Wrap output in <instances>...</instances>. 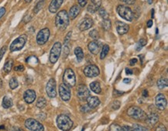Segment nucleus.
Returning <instances> with one entry per match:
<instances>
[{"label":"nucleus","mask_w":168,"mask_h":131,"mask_svg":"<svg viewBox=\"0 0 168 131\" xmlns=\"http://www.w3.org/2000/svg\"><path fill=\"white\" fill-rule=\"evenodd\" d=\"M69 21L70 19L68 17V13L65 9H62L58 12L55 17V25L60 30H64L69 25Z\"/></svg>","instance_id":"f257e3e1"},{"label":"nucleus","mask_w":168,"mask_h":131,"mask_svg":"<svg viewBox=\"0 0 168 131\" xmlns=\"http://www.w3.org/2000/svg\"><path fill=\"white\" fill-rule=\"evenodd\" d=\"M57 125L61 130L69 131L73 126V121L67 115L61 114L57 118Z\"/></svg>","instance_id":"f03ea898"},{"label":"nucleus","mask_w":168,"mask_h":131,"mask_svg":"<svg viewBox=\"0 0 168 131\" xmlns=\"http://www.w3.org/2000/svg\"><path fill=\"white\" fill-rule=\"evenodd\" d=\"M127 115L131 118L136 120H145L147 115L141 108L137 106H131L127 110Z\"/></svg>","instance_id":"7ed1b4c3"},{"label":"nucleus","mask_w":168,"mask_h":131,"mask_svg":"<svg viewBox=\"0 0 168 131\" xmlns=\"http://www.w3.org/2000/svg\"><path fill=\"white\" fill-rule=\"evenodd\" d=\"M118 14L123 19L127 20V21H132L134 18L133 12L132 11V9L128 7L127 6H124V5H120L116 9Z\"/></svg>","instance_id":"20e7f679"},{"label":"nucleus","mask_w":168,"mask_h":131,"mask_svg":"<svg viewBox=\"0 0 168 131\" xmlns=\"http://www.w3.org/2000/svg\"><path fill=\"white\" fill-rule=\"evenodd\" d=\"M63 83L70 88L75 86L76 77L75 74H74L72 69L67 68L65 70L63 75Z\"/></svg>","instance_id":"39448f33"},{"label":"nucleus","mask_w":168,"mask_h":131,"mask_svg":"<svg viewBox=\"0 0 168 131\" xmlns=\"http://www.w3.org/2000/svg\"><path fill=\"white\" fill-rule=\"evenodd\" d=\"M26 35L23 34L18 36L16 40H13V43L11 44L10 47H9V50H10L11 52H15V51H18L23 49V48L25 46L26 43Z\"/></svg>","instance_id":"423d86ee"},{"label":"nucleus","mask_w":168,"mask_h":131,"mask_svg":"<svg viewBox=\"0 0 168 131\" xmlns=\"http://www.w3.org/2000/svg\"><path fill=\"white\" fill-rule=\"evenodd\" d=\"M61 50L62 46L60 42H56L53 45L52 48L51 50V52H50V58H49V60H50L51 63L55 64L58 61L60 58V55H61Z\"/></svg>","instance_id":"0eeeda50"},{"label":"nucleus","mask_w":168,"mask_h":131,"mask_svg":"<svg viewBox=\"0 0 168 131\" xmlns=\"http://www.w3.org/2000/svg\"><path fill=\"white\" fill-rule=\"evenodd\" d=\"M25 126L30 131H44L43 124L34 119H27L25 121Z\"/></svg>","instance_id":"6e6552de"},{"label":"nucleus","mask_w":168,"mask_h":131,"mask_svg":"<svg viewBox=\"0 0 168 131\" xmlns=\"http://www.w3.org/2000/svg\"><path fill=\"white\" fill-rule=\"evenodd\" d=\"M51 32L48 28H43L38 32L36 35V43L38 45H44L48 41Z\"/></svg>","instance_id":"1a4fd4ad"},{"label":"nucleus","mask_w":168,"mask_h":131,"mask_svg":"<svg viewBox=\"0 0 168 131\" xmlns=\"http://www.w3.org/2000/svg\"><path fill=\"white\" fill-rule=\"evenodd\" d=\"M56 85V81L54 78H51L47 82L46 86V92L50 98H55L57 96Z\"/></svg>","instance_id":"9d476101"},{"label":"nucleus","mask_w":168,"mask_h":131,"mask_svg":"<svg viewBox=\"0 0 168 131\" xmlns=\"http://www.w3.org/2000/svg\"><path fill=\"white\" fill-rule=\"evenodd\" d=\"M59 95L63 101L70 100V97H71V92H70V87L67 86L64 84H61L59 86Z\"/></svg>","instance_id":"9b49d317"},{"label":"nucleus","mask_w":168,"mask_h":131,"mask_svg":"<svg viewBox=\"0 0 168 131\" xmlns=\"http://www.w3.org/2000/svg\"><path fill=\"white\" fill-rule=\"evenodd\" d=\"M99 68L95 64H89L84 69V74L89 78H95L99 75Z\"/></svg>","instance_id":"f8f14e48"},{"label":"nucleus","mask_w":168,"mask_h":131,"mask_svg":"<svg viewBox=\"0 0 168 131\" xmlns=\"http://www.w3.org/2000/svg\"><path fill=\"white\" fill-rule=\"evenodd\" d=\"M77 95L81 101H85L90 96V91L85 85H79L77 89Z\"/></svg>","instance_id":"ddd939ff"},{"label":"nucleus","mask_w":168,"mask_h":131,"mask_svg":"<svg viewBox=\"0 0 168 131\" xmlns=\"http://www.w3.org/2000/svg\"><path fill=\"white\" fill-rule=\"evenodd\" d=\"M155 103L156 106L158 109L160 110H164L166 107V105H167V101H166V98L165 97V95L162 93L160 94H158V95L156 96L155 98Z\"/></svg>","instance_id":"4468645a"},{"label":"nucleus","mask_w":168,"mask_h":131,"mask_svg":"<svg viewBox=\"0 0 168 131\" xmlns=\"http://www.w3.org/2000/svg\"><path fill=\"white\" fill-rule=\"evenodd\" d=\"M88 47H89V50L91 53L93 54V55H98L99 53V51H101V48H102V44L99 40H95L90 42Z\"/></svg>","instance_id":"2eb2a0df"},{"label":"nucleus","mask_w":168,"mask_h":131,"mask_svg":"<svg viewBox=\"0 0 168 131\" xmlns=\"http://www.w3.org/2000/svg\"><path fill=\"white\" fill-rule=\"evenodd\" d=\"M93 24H94V22H93L92 19L89 18V17H86V18H85L81 21V23L78 26V28H79L81 31L88 30L92 27Z\"/></svg>","instance_id":"dca6fc26"},{"label":"nucleus","mask_w":168,"mask_h":131,"mask_svg":"<svg viewBox=\"0 0 168 131\" xmlns=\"http://www.w3.org/2000/svg\"><path fill=\"white\" fill-rule=\"evenodd\" d=\"M36 92H35L34 90L32 89L26 90L23 94L24 101L28 104L33 103L34 102L35 99H36Z\"/></svg>","instance_id":"f3484780"},{"label":"nucleus","mask_w":168,"mask_h":131,"mask_svg":"<svg viewBox=\"0 0 168 131\" xmlns=\"http://www.w3.org/2000/svg\"><path fill=\"white\" fill-rule=\"evenodd\" d=\"M64 0H52L51 4L49 5V11L51 13H56L61 6Z\"/></svg>","instance_id":"a211bd4d"},{"label":"nucleus","mask_w":168,"mask_h":131,"mask_svg":"<svg viewBox=\"0 0 168 131\" xmlns=\"http://www.w3.org/2000/svg\"><path fill=\"white\" fill-rule=\"evenodd\" d=\"M146 123L150 126H154L159 121V115L156 113H151L149 116H147L145 120Z\"/></svg>","instance_id":"6ab92c4d"},{"label":"nucleus","mask_w":168,"mask_h":131,"mask_svg":"<svg viewBox=\"0 0 168 131\" xmlns=\"http://www.w3.org/2000/svg\"><path fill=\"white\" fill-rule=\"evenodd\" d=\"M129 30V26L123 22L116 23V30L119 35H124L128 33Z\"/></svg>","instance_id":"aec40b11"},{"label":"nucleus","mask_w":168,"mask_h":131,"mask_svg":"<svg viewBox=\"0 0 168 131\" xmlns=\"http://www.w3.org/2000/svg\"><path fill=\"white\" fill-rule=\"evenodd\" d=\"M88 102V106L91 109H94V108L98 107L100 105L99 98L96 96H89L86 99Z\"/></svg>","instance_id":"412c9836"},{"label":"nucleus","mask_w":168,"mask_h":131,"mask_svg":"<svg viewBox=\"0 0 168 131\" xmlns=\"http://www.w3.org/2000/svg\"><path fill=\"white\" fill-rule=\"evenodd\" d=\"M80 13V8L79 6H77V5H74L72 7L70 8V10H69L68 13V17L69 19H71V20H74L76 17H78V15Z\"/></svg>","instance_id":"4be33fe9"},{"label":"nucleus","mask_w":168,"mask_h":131,"mask_svg":"<svg viewBox=\"0 0 168 131\" xmlns=\"http://www.w3.org/2000/svg\"><path fill=\"white\" fill-rule=\"evenodd\" d=\"M100 7H101V2L98 1V2H94L89 4L87 9H88V11L89 13H95L96 11H98Z\"/></svg>","instance_id":"5701e85b"},{"label":"nucleus","mask_w":168,"mask_h":131,"mask_svg":"<svg viewBox=\"0 0 168 131\" xmlns=\"http://www.w3.org/2000/svg\"><path fill=\"white\" fill-rule=\"evenodd\" d=\"M90 89L92 91L94 92L96 94H100L101 91V86H100V84L98 82H93L90 84Z\"/></svg>","instance_id":"b1692460"},{"label":"nucleus","mask_w":168,"mask_h":131,"mask_svg":"<svg viewBox=\"0 0 168 131\" xmlns=\"http://www.w3.org/2000/svg\"><path fill=\"white\" fill-rule=\"evenodd\" d=\"M2 107L5 109H9V108L13 106V100L11 99L9 97L4 96L3 99H2Z\"/></svg>","instance_id":"393cba45"},{"label":"nucleus","mask_w":168,"mask_h":131,"mask_svg":"<svg viewBox=\"0 0 168 131\" xmlns=\"http://www.w3.org/2000/svg\"><path fill=\"white\" fill-rule=\"evenodd\" d=\"M157 87L159 88L160 89H163L167 87L168 86V81L167 78H161L159 80L157 81Z\"/></svg>","instance_id":"a878e982"},{"label":"nucleus","mask_w":168,"mask_h":131,"mask_svg":"<svg viewBox=\"0 0 168 131\" xmlns=\"http://www.w3.org/2000/svg\"><path fill=\"white\" fill-rule=\"evenodd\" d=\"M74 54H75L76 58H77V60H78V62H81V61L83 60L84 52L81 48H79V47L76 48L75 50H74Z\"/></svg>","instance_id":"bb28decb"},{"label":"nucleus","mask_w":168,"mask_h":131,"mask_svg":"<svg viewBox=\"0 0 168 131\" xmlns=\"http://www.w3.org/2000/svg\"><path fill=\"white\" fill-rule=\"evenodd\" d=\"M13 61L9 59V60H8L7 61L5 62V64H4V67H3L4 71L6 73L10 72L12 68H13Z\"/></svg>","instance_id":"cd10ccee"},{"label":"nucleus","mask_w":168,"mask_h":131,"mask_svg":"<svg viewBox=\"0 0 168 131\" xmlns=\"http://www.w3.org/2000/svg\"><path fill=\"white\" fill-rule=\"evenodd\" d=\"M109 52V46L107 45V44H105V45L102 46L101 48V54H100V58L101 60L105 58V57L107 56V55Z\"/></svg>","instance_id":"c85d7f7f"},{"label":"nucleus","mask_w":168,"mask_h":131,"mask_svg":"<svg viewBox=\"0 0 168 131\" xmlns=\"http://www.w3.org/2000/svg\"><path fill=\"white\" fill-rule=\"evenodd\" d=\"M46 105H47V100L44 97H40L38 98L37 102H36V106L40 109L45 107Z\"/></svg>","instance_id":"c756f323"},{"label":"nucleus","mask_w":168,"mask_h":131,"mask_svg":"<svg viewBox=\"0 0 168 131\" xmlns=\"http://www.w3.org/2000/svg\"><path fill=\"white\" fill-rule=\"evenodd\" d=\"M102 26V28L105 30H109L112 27V23H111V20L109 19L108 20H103V22L101 23Z\"/></svg>","instance_id":"7c9ffc66"},{"label":"nucleus","mask_w":168,"mask_h":131,"mask_svg":"<svg viewBox=\"0 0 168 131\" xmlns=\"http://www.w3.org/2000/svg\"><path fill=\"white\" fill-rule=\"evenodd\" d=\"M98 13H99V15L101 16L103 20H108L109 18V14H108V12L104 8L100 7L99 9H98Z\"/></svg>","instance_id":"2f4dec72"},{"label":"nucleus","mask_w":168,"mask_h":131,"mask_svg":"<svg viewBox=\"0 0 168 131\" xmlns=\"http://www.w3.org/2000/svg\"><path fill=\"white\" fill-rule=\"evenodd\" d=\"M9 87H10L11 89H16L19 86L18 81H17V79H16L15 77L11 78L10 80H9Z\"/></svg>","instance_id":"473e14b6"},{"label":"nucleus","mask_w":168,"mask_h":131,"mask_svg":"<svg viewBox=\"0 0 168 131\" xmlns=\"http://www.w3.org/2000/svg\"><path fill=\"white\" fill-rule=\"evenodd\" d=\"M132 129L133 131H149L147 128L138 123H135L132 125Z\"/></svg>","instance_id":"72a5a7b5"},{"label":"nucleus","mask_w":168,"mask_h":131,"mask_svg":"<svg viewBox=\"0 0 168 131\" xmlns=\"http://www.w3.org/2000/svg\"><path fill=\"white\" fill-rule=\"evenodd\" d=\"M43 4H44V1H39V2L36 4V6H35L34 9H33V13H34L35 14H36V13H38L40 12V9L43 8Z\"/></svg>","instance_id":"f704fd0d"},{"label":"nucleus","mask_w":168,"mask_h":131,"mask_svg":"<svg viewBox=\"0 0 168 131\" xmlns=\"http://www.w3.org/2000/svg\"><path fill=\"white\" fill-rule=\"evenodd\" d=\"M26 62L30 65H36L38 63V59L34 56H30L26 59Z\"/></svg>","instance_id":"c9c22d12"},{"label":"nucleus","mask_w":168,"mask_h":131,"mask_svg":"<svg viewBox=\"0 0 168 131\" xmlns=\"http://www.w3.org/2000/svg\"><path fill=\"white\" fill-rule=\"evenodd\" d=\"M109 131H123L121 126L117 123H112L109 126Z\"/></svg>","instance_id":"e433bc0d"},{"label":"nucleus","mask_w":168,"mask_h":131,"mask_svg":"<svg viewBox=\"0 0 168 131\" xmlns=\"http://www.w3.org/2000/svg\"><path fill=\"white\" fill-rule=\"evenodd\" d=\"M89 36H90L92 39H94V40H98V39L99 38V33H98V32L96 30H91L90 33H89Z\"/></svg>","instance_id":"4c0bfd02"},{"label":"nucleus","mask_w":168,"mask_h":131,"mask_svg":"<svg viewBox=\"0 0 168 131\" xmlns=\"http://www.w3.org/2000/svg\"><path fill=\"white\" fill-rule=\"evenodd\" d=\"M71 35H72V32H71V31H69L64 38V45H68L70 38H71Z\"/></svg>","instance_id":"58836bf2"},{"label":"nucleus","mask_w":168,"mask_h":131,"mask_svg":"<svg viewBox=\"0 0 168 131\" xmlns=\"http://www.w3.org/2000/svg\"><path fill=\"white\" fill-rule=\"evenodd\" d=\"M120 106H121V102H119V100H116L112 103V109L113 110H117V109H119L120 108Z\"/></svg>","instance_id":"ea45409f"},{"label":"nucleus","mask_w":168,"mask_h":131,"mask_svg":"<svg viewBox=\"0 0 168 131\" xmlns=\"http://www.w3.org/2000/svg\"><path fill=\"white\" fill-rule=\"evenodd\" d=\"M69 48H68V45H64L63 48V58H66L69 55Z\"/></svg>","instance_id":"a19ab883"},{"label":"nucleus","mask_w":168,"mask_h":131,"mask_svg":"<svg viewBox=\"0 0 168 131\" xmlns=\"http://www.w3.org/2000/svg\"><path fill=\"white\" fill-rule=\"evenodd\" d=\"M6 50H7V47H6V46H3V47L0 49V61H1V60H2V58H3L5 52H6Z\"/></svg>","instance_id":"79ce46f5"},{"label":"nucleus","mask_w":168,"mask_h":131,"mask_svg":"<svg viewBox=\"0 0 168 131\" xmlns=\"http://www.w3.org/2000/svg\"><path fill=\"white\" fill-rule=\"evenodd\" d=\"M155 131H166V128L163 124H160L155 129Z\"/></svg>","instance_id":"37998d69"},{"label":"nucleus","mask_w":168,"mask_h":131,"mask_svg":"<svg viewBox=\"0 0 168 131\" xmlns=\"http://www.w3.org/2000/svg\"><path fill=\"white\" fill-rule=\"evenodd\" d=\"M91 110V108L89 107L88 105H84L81 107V112H84V113H88Z\"/></svg>","instance_id":"c03bdc74"},{"label":"nucleus","mask_w":168,"mask_h":131,"mask_svg":"<svg viewBox=\"0 0 168 131\" xmlns=\"http://www.w3.org/2000/svg\"><path fill=\"white\" fill-rule=\"evenodd\" d=\"M78 4L81 7H85V6L87 5V0H78Z\"/></svg>","instance_id":"a18cd8bd"},{"label":"nucleus","mask_w":168,"mask_h":131,"mask_svg":"<svg viewBox=\"0 0 168 131\" xmlns=\"http://www.w3.org/2000/svg\"><path fill=\"white\" fill-rule=\"evenodd\" d=\"M121 1L127 5H133L135 2V0H121Z\"/></svg>","instance_id":"49530a36"},{"label":"nucleus","mask_w":168,"mask_h":131,"mask_svg":"<svg viewBox=\"0 0 168 131\" xmlns=\"http://www.w3.org/2000/svg\"><path fill=\"white\" fill-rule=\"evenodd\" d=\"M122 129H123V131H133L132 127H131V126H126V125L123 126V127H122Z\"/></svg>","instance_id":"de8ad7c7"},{"label":"nucleus","mask_w":168,"mask_h":131,"mask_svg":"<svg viewBox=\"0 0 168 131\" xmlns=\"http://www.w3.org/2000/svg\"><path fill=\"white\" fill-rule=\"evenodd\" d=\"M14 70L16 71H24V66L23 65H18L14 67Z\"/></svg>","instance_id":"09e8293b"},{"label":"nucleus","mask_w":168,"mask_h":131,"mask_svg":"<svg viewBox=\"0 0 168 131\" xmlns=\"http://www.w3.org/2000/svg\"><path fill=\"white\" fill-rule=\"evenodd\" d=\"M5 13V7H1L0 8V19L3 17Z\"/></svg>","instance_id":"8fccbe9b"},{"label":"nucleus","mask_w":168,"mask_h":131,"mask_svg":"<svg viewBox=\"0 0 168 131\" xmlns=\"http://www.w3.org/2000/svg\"><path fill=\"white\" fill-rule=\"evenodd\" d=\"M139 44H140L142 47H144L145 45L146 44V40H145V39H143V38H142V39H140V40H139V42H138Z\"/></svg>","instance_id":"3c124183"},{"label":"nucleus","mask_w":168,"mask_h":131,"mask_svg":"<svg viewBox=\"0 0 168 131\" xmlns=\"http://www.w3.org/2000/svg\"><path fill=\"white\" fill-rule=\"evenodd\" d=\"M136 62H137V60L135 58H132L130 60V62H129V64L130 65H134L135 64H136Z\"/></svg>","instance_id":"603ef678"},{"label":"nucleus","mask_w":168,"mask_h":131,"mask_svg":"<svg viewBox=\"0 0 168 131\" xmlns=\"http://www.w3.org/2000/svg\"><path fill=\"white\" fill-rule=\"evenodd\" d=\"M142 95H143V97H144V98L148 97V91H147V90H143V93H142Z\"/></svg>","instance_id":"864d4df0"},{"label":"nucleus","mask_w":168,"mask_h":131,"mask_svg":"<svg viewBox=\"0 0 168 131\" xmlns=\"http://www.w3.org/2000/svg\"><path fill=\"white\" fill-rule=\"evenodd\" d=\"M146 26H147V27L148 28L152 27V26H153V20H149L148 22H147V23H146Z\"/></svg>","instance_id":"5fc2aeb1"},{"label":"nucleus","mask_w":168,"mask_h":131,"mask_svg":"<svg viewBox=\"0 0 168 131\" xmlns=\"http://www.w3.org/2000/svg\"><path fill=\"white\" fill-rule=\"evenodd\" d=\"M126 75H132L133 73H132V71L129 68H126Z\"/></svg>","instance_id":"6e6d98bb"},{"label":"nucleus","mask_w":168,"mask_h":131,"mask_svg":"<svg viewBox=\"0 0 168 131\" xmlns=\"http://www.w3.org/2000/svg\"><path fill=\"white\" fill-rule=\"evenodd\" d=\"M142 48H143V47H142V46H141L140 44L138 43V44H136V46H135V50H136L137 51H139L141 49H142Z\"/></svg>","instance_id":"4d7b16f0"},{"label":"nucleus","mask_w":168,"mask_h":131,"mask_svg":"<svg viewBox=\"0 0 168 131\" xmlns=\"http://www.w3.org/2000/svg\"><path fill=\"white\" fill-rule=\"evenodd\" d=\"M123 82L124 83H130L131 82V79L130 78H124V80H123Z\"/></svg>","instance_id":"13d9d810"},{"label":"nucleus","mask_w":168,"mask_h":131,"mask_svg":"<svg viewBox=\"0 0 168 131\" xmlns=\"http://www.w3.org/2000/svg\"><path fill=\"white\" fill-rule=\"evenodd\" d=\"M151 16H152V18H154V9H152Z\"/></svg>","instance_id":"bf43d9fd"},{"label":"nucleus","mask_w":168,"mask_h":131,"mask_svg":"<svg viewBox=\"0 0 168 131\" xmlns=\"http://www.w3.org/2000/svg\"><path fill=\"white\" fill-rule=\"evenodd\" d=\"M24 1H25L26 3H30L32 2V0H24Z\"/></svg>","instance_id":"052dcab7"},{"label":"nucleus","mask_w":168,"mask_h":131,"mask_svg":"<svg viewBox=\"0 0 168 131\" xmlns=\"http://www.w3.org/2000/svg\"><path fill=\"white\" fill-rule=\"evenodd\" d=\"M2 79L0 78V88L2 87Z\"/></svg>","instance_id":"680f3d73"},{"label":"nucleus","mask_w":168,"mask_h":131,"mask_svg":"<svg viewBox=\"0 0 168 131\" xmlns=\"http://www.w3.org/2000/svg\"><path fill=\"white\" fill-rule=\"evenodd\" d=\"M147 1H148L149 4H152V2H153V0H147Z\"/></svg>","instance_id":"e2e57ef3"},{"label":"nucleus","mask_w":168,"mask_h":131,"mask_svg":"<svg viewBox=\"0 0 168 131\" xmlns=\"http://www.w3.org/2000/svg\"><path fill=\"white\" fill-rule=\"evenodd\" d=\"M156 33H157V34L158 33V29H157V30H156Z\"/></svg>","instance_id":"0e129e2a"},{"label":"nucleus","mask_w":168,"mask_h":131,"mask_svg":"<svg viewBox=\"0 0 168 131\" xmlns=\"http://www.w3.org/2000/svg\"><path fill=\"white\" fill-rule=\"evenodd\" d=\"M91 2H95V0H90Z\"/></svg>","instance_id":"69168bd1"},{"label":"nucleus","mask_w":168,"mask_h":131,"mask_svg":"<svg viewBox=\"0 0 168 131\" xmlns=\"http://www.w3.org/2000/svg\"><path fill=\"white\" fill-rule=\"evenodd\" d=\"M84 130H85V127H83V129H82V130L81 131H84Z\"/></svg>","instance_id":"338daca9"},{"label":"nucleus","mask_w":168,"mask_h":131,"mask_svg":"<svg viewBox=\"0 0 168 131\" xmlns=\"http://www.w3.org/2000/svg\"><path fill=\"white\" fill-rule=\"evenodd\" d=\"M39 1H45V0H39Z\"/></svg>","instance_id":"774afa93"}]
</instances>
